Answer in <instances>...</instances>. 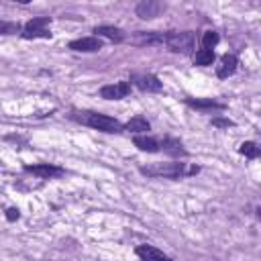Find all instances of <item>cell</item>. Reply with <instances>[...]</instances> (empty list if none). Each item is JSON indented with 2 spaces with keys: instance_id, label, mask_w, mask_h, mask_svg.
<instances>
[{
  "instance_id": "cell-1",
  "label": "cell",
  "mask_w": 261,
  "mask_h": 261,
  "mask_svg": "<svg viewBox=\"0 0 261 261\" xmlns=\"http://www.w3.org/2000/svg\"><path fill=\"white\" fill-rule=\"evenodd\" d=\"M200 171L198 165H190L184 161H171V163H149L141 167V173L147 177H165V179H181L188 175H196Z\"/></svg>"
},
{
  "instance_id": "cell-2",
  "label": "cell",
  "mask_w": 261,
  "mask_h": 261,
  "mask_svg": "<svg viewBox=\"0 0 261 261\" xmlns=\"http://www.w3.org/2000/svg\"><path fill=\"white\" fill-rule=\"evenodd\" d=\"M71 118L90 126V128H96L100 133H120L124 128V124L108 114H100V112H92V110H73L71 112Z\"/></svg>"
},
{
  "instance_id": "cell-3",
  "label": "cell",
  "mask_w": 261,
  "mask_h": 261,
  "mask_svg": "<svg viewBox=\"0 0 261 261\" xmlns=\"http://www.w3.org/2000/svg\"><path fill=\"white\" fill-rule=\"evenodd\" d=\"M163 43L173 53L190 55L194 51V45H196V33L194 31H169V33H165Z\"/></svg>"
},
{
  "instance_id": "cell-4",
  "label": "cell",
  "mask_w": 261,
  "mask_h": 261,
  "mask_svg": "<svg viewBox=\"0 0 261 261\" xmlns=\"http://www.w3.org/2000/svg\"><path fill=\"white\" fill-rule=\"evenodd\" d=\"M51 18L49 16H35L33 20H29L22 27V37L24 39H51V31H49Z\"/></svg>"
},
{
  "instance_id": "cell-5",
  "label": "cell",
  "mask_w": 261,
  "mask_h": 261,
  "mask_svg": "<svg viewBox=\"0 0 261 261\" xmlns=\"http://www.w3.org/2000/svg\"><path fill=\"white\" fill-rule=\"evenodd\" d=\"M27 173H33L41 179H53V177H61L65 173L63 167L53 165V163H35V165H24Z\"/></svg>"
},
{
  "instance_id": "cell-6",
  "label": "cell",
  "mask_w": 261,
  "mask_h": 261,
  "mask_svg": "<svg viewBox=\"0 0 261 261\" xmlns=\"http://www.w3.org/2000/svg\"><path fill=\"white\" fill-rule=\"evenodd\" d=\"M130 82L143 92H161L163 84L153 73H130Z\"/></svg>"
},
{
  "instance_id": "cell-7",
  "label": "cell",
  "mask_w": 261,
  "mask_h": 261,
  "mask_svg": "<svg viewBox=\"0 0 261 261\" xmlns=\"http://www.w3.org/2000/svg\"><path fill=\"white\" fill-rule=\"evenodd\" d=\"M163 10H165V4H163V2H157V0H141V2L135 6L137 16L143 18V20H151V18L159 16Z\"/></svg>"
},
{
  "instance_id": "cell-8",
  "label": "cell",
  "mask_w": 261,
  "mask_h": 261,
  "mask_svg": "<svg viewBox=\"0 0 261 261\" xmlns=\"http://www.w3.org/2000/svg\"><path fill=\"white\" fill-rule=\"evenodd\" d=\"M130 94V84L128 82H114V84H106L100 88V96L104 100H122Z\"/></svg>"
},
{
  "instance_id": "cell-9",
  "label": "cell",
  "mask_w": 261,
  "mask_h": 261,
  "mask_svg": "<svg viewBox=\"0 0 261 261\" xmlns=\"http://www.w3.org/2000/svg\"><path fill=\"white\" fill-rule=\"evenodd\" d=\"M69 49L80 53H96L102 49V41L98 37H82V39H73L69 43Z\"/></svg>"
},
{
  "instance_id": "cell-10",
  "label": "cell",
  "mask_w": 261,
  "mask_h": 261,
  "mask_svg": "<svg viewBox=\"0 0 261 261\" xmlns=\"http://www.w3.org/2000/svg\"><path fill=\"white\" fill-rule=\"evenodd\" d=\"M237 65H239L237 55H234V53H224V55L220 57V65L216 67V75H218L220 80H226V77H230V75L237 71Z\"/></svg>"
},
{
  "instance_id": "cell-11",
  "label": "cell",
  "mask_w": 261,
  "mask_h": 261,
  "mask_svg": "<svg viewBox=\"0 0 261 261\" xmlns=\"http://www.w3.org/2000/svg\"><path fill=\"white\" fill-rule=\"evenodd\" d=\"M186 104L190 108L202 110V112H212V110H224V104L214 100V98H188Z\"/></svg>"
},
{
  "instance_id": "cell-12",
  "label": "cell",
  "mask_w": 261,
  "mask_h": 261,
  "mask_svg": "<svg viewBox=\"0 0 261 261\" xmlns=\"http://www.w3.org/2000/svg\"><path fill=\"white\" fill-rule=\"evenodd\" d=\"M165 41V33H157V31H139L133 37V43L137 45H163Z\"/></svg>"
},
{
  "instance_id": "cell-13",
  "label": "cell",
  "mask_w": 261,
  "mask_h": 261,
  "mask_svg": "<svg viewBox=\"0 0 261 261\" xmlns=\"http://www.w3.org/2000/svg\"><path fill=\"white\" fill-rule=\"evenodd\" d=\"M133 143H135V147L139 151H145V153H157V151H161L159 141L155 137H149V135H137L133 139Z\"/></svg>"
},
{
  "instance_id": "cell-14",
  "label": "cell",
  "mask_w": 261,
  "mask_h": 261,
  "mask_svg": "<svg viewBox=\"0 0 261 261\" xmlns=\"http://www.w3.org/2000/svg\"><path fill=\"white\" fill-rule=\"evenodd\" d=\"M159 145H161V149H163L167 155H171V157H188V151L184 149V145H181V141H179V139L165 137Z\"/></svg>"
},
{
  "instance_id": "cell-15",
  "label": "cell",
  "mask_w": 261,
  "mask_h": 261,
  "mask_svg": "<svg viewBox=\"0 0 261 261\" xmlns=\"http://www.w3.org/2000/svg\"><path fill=\"white\" fill-rule=\"evenodd\" d=\"M94 37H104V39H108V41H112V43H120L122 39H124V33L118 29V27H110V24H100V27H96L94 29Z\"/></svg>"
},
{
  "instance_id": "cell-16",
  "label": "cell",
  "mask_w": 261,
  "mask_h": 261,
  "mask_svg": "<svg viewBox=\"0 0 261 261\" xmlns=\"http://www.w3.org/2000/svg\"><path fill=\"white\" fill-rule=\"evenodd\" d=\"M124 128L130 130V133H137V135H147V133L151 130V124H149V120H147L145 116L137 114V116H133V118L124 124Z\"/></svg>"
},
{
  "instance_id": "cell-17",
  "label": "cell",
  "mask_w": 261,
  "mask_h": 261,
  "mask_svg": "<svg viewBox=\"0 0 261 261\" xmlns=\"http://www.w3.org/2000/svg\"><path fill=\"white\" fill-rule=\"evenodd\" d=\"M135 253H137L143 261H157V259L163 257V251H159V249L153 247V245H139V247L135 249Z\"/></svg>"
},
{
  "instance_id": "cell-18",
  "label": "cell",
  "mask_w": 261,
  "mask_h": 261,
  "mask_svg": "<svg viewBox=\"0 0 261 261\" xmlns=\"http://www.w3.org/2000/svg\"><path fill=\"white\" fill-rule=\"evenodd\" d=\"M214 59H216V55H214V49H198L196 53H194V57H192V61H194V65H212L214 63Z\"/></svg>"
},
{
  "instance_id": "cell-19",
  "label": "cell",
  "mask_w": 261,
  "mask_h": 261,
  "mask_svg": "<svg viewBox=\"0 0 261 261\" xmlns=\"http://www.w3.org/2000/svg\"><path fill=\"white\" fill-rule=\"evenodd\" d=\"M239 153L245 155L247 159H257V157H259V147H257V143H253V141H245V143L239 147Z\"/></svg>"
},
{
  "instance_id": "cell-20",
  "label": "cell",
  "mask_w": 261,
  "mask_h": 261,
  "mask_svg": "<svg viewBox=\"0 0 261 261\" xmlns=\"http://www.w3.org/2000/svg\"><path fill=\"white\" fill-rule=\"evenodd\" d=\"M218 41H220V37H218L216 31H206V33L202 35V47H204V49H214V47L218 45Z\"/></svg>"
},
{
  "instance_id": "cell-21",
  "label": "cell",
  "mask_w": 261,
  "mask_h": 261,
  "mask_svg": "<svg viewBox=\"0 0 261 261\" xmlns=\"http://www.w3.org/2000/svg\"><path fill=\"white\" fill-rule=\"evenodd\" d=\"M20 31L18 22H10V20H2L0 18V35H14Z\"/></svg>"
},
{
  "instance_id": "cell-22",
  "label": "cell",
  "mask_w": 261,
  "mask_h": 261,
  "mask_svg": "<svg viewBox=\"0 0 261 261\" xmlns=\"http://www.w3.org/2000/svg\"><path fill=\"white\" fill-rule=\"evenodd\" d=\"M212 124H214V126H220V128H228V126H232L234 122H232V120H228V118H214V120H212Z\"/></svg>"
},
{
  "instance_id": "cell-23",
  "label": "cell",
  "mask_w": 261,
  "mask_h": 261,
  "mask_svg": "<svg viewBox=\"0 0 261 261\" xmlns=\"http://www.w3.org/2000/svg\"><path fill=\"white\" fill-rule=\"evenodd\" d=\"M18 218H20L18 208H8V210H6V220H8V222H14V220H18Z\"/></svg>"
},
{
  "instance_id": "cell-24",
  "label": "cell",
  "mask_w": 261,
  "mask_h": 261,
  "mask_svg": "<svg viewBox=\"0 0 261 261\" xmlns=\"http://www.w3.org/2000/svg\"><path fill=\"white\" fill-rule=\"evenodd\" d=\"M157 261H173V259H171V257H167V255H163V257H161V259H157Z\"/></svg>"
}]
</instances>
